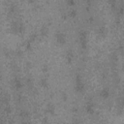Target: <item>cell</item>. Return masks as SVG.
Returning a JSON list of instances; mask_svg holds the SVG:
<instances>
[{"label":"cell","mask_w":124,"mask_h":124,"mask_svg":"<svg viewBox=\"0 0 124 124\" xmlns=\"http://www.w3.org/2000/svg\"><path fill=\"white\" fill-rule=\"evenodd\" d=\"M79 38H80V43H81L82 47L83 48H85L86 46H87V35H86V32L82 30L80 32V34H79Z\"/></svg>","instance_id":"1"},{"label":"cell","mask_w":124,"mask_h":124,"mask_svg":"<svg viewBox=\"0 0 124 124\" xmlns=\"http://www.w3.org/2000/svg\"><path fill=\"white\" fill-rule=\"evenodd\" d=\"M84 89V85H83V83L82 82V78L80 75H78L76 77V90L79 91V92H83Z\"/></svg>","instance_id":"2"},{"label":"cell","mask_w":124,"mask_h":124,"mask_svg":"<svg viewBox=\"0 0 124 124\" xmlns=\"http://www.w3.org/2000/svg\"><path fill=\"white\" fill-rule=\"evenodd\" d=\"M55 38H56V41L59 43V44H64L66 42V37H65V34L62 33V32H57L55 34Z\"/></svg>","instance_id":"3"},{"label":"cell","mask_w":124,"mask_h":124,"mask_svg":"<svg viewBox=\"0 0 124 124\" xmlns=\"http://www.w3.org/2000/svg\"><path fill=\"white\" fill-rule=\"evenodd\" d=\"M85 110H86V111H87L88 113L92 114V113L94 112V105H93V103L87 102V103H86V106H85Z\"/></svg>","instance_id":"4"},{"label":"cell","mask_w":124,"mask_h":124,"mask_svg":"<svg viewBox=\"0 0 124 124\" xmlns=\"http://www.w3.org/2000/svg\"><path fill=\"white\" fill-rule=\"evenodd\" d=\"M14 85H15V87H16V89H21V87H22V83H21V81L19 79V78H15L14 79Z\"/></svg>","instance_id":"5"},{"label":"cell","mask_w":124,"mask_h":124,"mask_svg":"<svg viewBox=\"0 0 124 124\" xmlns=\"http://www.w3.org/2000/svg\"><path fill=\"white\" fill-rule=\"evenodd\" d=\"M100 95H101V97L104 98V99L109 98V96H110V90H109V88H104V89H102Z\"/></svg>","instance_id":"6"},{"label":"cell","mask_w":124,"mask_h":124,"mask_svg":"<svg viewBox=\"0 0 124 124\" xmlns=\"http://www.w3.org/2000/svg\"><path fill=\"white\" fill-rule=\"evenodd\" d=\"M54 110H55V107L52 105V104H48L47 106V111L50 114H53L54 113Z\"/></svg>","instance_id":"7"},{"label":"cell","mask_w":124,"mask_h":124,"mask_svg":"<svg viewBox=\"0 0 124 124\" xmlns=\"http://www.w3.org/2000/svg\"><path fill=\"white\" fill-rule=\"evenodd\" d=\"M98 33H99V35H100L101 37H105L106 34H107V30H106L105 27H101V28H99Z\"/></svg>","instance_id":"8"},{"label":"cell","mask_w":124,"mask_h":124,"mask_svg":"<svg viewBox=\"0 0 124 124\" xmlns=\"http://www.w3.org/2000/svg\"><path fill=\"white\" fill-rule=\"evenodd\" d=\"M73 57H74V55H73V52L72 51H68L67 52V60H68V62H72V60H73Z\"/></svg>","instance_id":"9"},{"label":"cell","mask_w":124,"mask_h":124,"mask_svg":"<svg viewBox=\"0 0 124 124\" xmlns=\"http://www.w3.org/2000/svg\"><path fill=\"white\" fill-rule=\"evenodd\" d=\"M40 83H41V85L43 86V87H46V86H48V81H47V79L46 78H43V79H41V81H40Z\"/></svg>","instance_id":"10"},{"label":"cell","mask_w":124,"mask_h":124,"mask_svg":"<svg viewBox=\"0 0 124 124\" xmlns=\"http://www.w3.org/2000/svg\"><path fill=\"white\" fill-rule=\"evenodd\" d=\"M108 1L110 4V6H111L112 9H115L116 8V0H108Z\"/></svg>","instance_id":"11"},{"label":"cell","mask_w":124,"mask_h":124,"mask_svg":"<svg viewBox=\"0 0 124 124\" xmlns=\"http://www.w3.org/2000/svg\"><path fill=\"white\" fill-rule=\"evenodd\" d=\"M47 34H48V28L47 27H43L41 29V35L42 36H46Z\"/></svg>","instance_id":"12"},{"label":"cell","mask_w":124,"mask_h":124,"mask_svg":"<svg viewBox=\"0 0 124 124\" xmlns=\"http://www.w3.org/2000/svg\"><path fill=\"white\" fill-rule=\"evenodd\" d=\"M69 16H70L71 18H75V17L77 16V11H76V10H71L70 13H69Z\"/></svg>","instance_id":"13"}]
</instances>
